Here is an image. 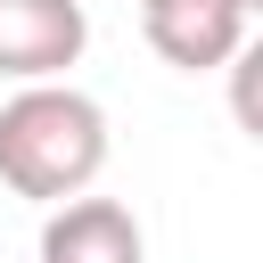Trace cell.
<instances>
[{
  "label": "cell",
  "instance_id": "cell-1",
  "mask_svg": "<svg viewBox=\"0 0 263 263\" xmlns=\"http://www.w3.org/2000/svg\"><path fill=\"white\" fill-rule=\"evenodd\" d=\"M107 173V107L90 90L58 82H16V99H0V181L33 205L82 197Z\"/></svg>",
  "mask_w": 263,
  "mask_h": 263
},
{
  "label": "cell",
  "instance_id": "cell-2",
  "mask_svg": "<svg viewBox=\"0 0 263 263\" xmlns=\"http://www.w3.org/2000/svg\"><path fill=\"white\" fill-rule=\"evenodd\" d=\"M247 25H255L247 0H140V33H148V49H156L164 66H181V74H214V66H230V58L247 49Z\"/></svg>",
  "mask_w": 263,
  "mask_h": 263
},
{
  "label": "cell",
  "instance_id": "cell-3",
  "mask_svg": "<svg viewBox=\"0 0 263 263\" xmlns=\"http://www.w3.org/2000/svg\"><path fill=\"white\" fill-rule=\"evenodd\" d=\"M90 49L82 0H0V74L8 82H58Z\"/></svg>",
  "mask_w": 263,
  "mask_h": 263
},
{
  "label": "cell",
  "instance_id": "cell-4",
  "mask_svg": "<svg viewBox=\"0 0 263 263\" xmlns=\"http://www.w3.org/2000/svg\"><path fill=\"white\" fill-rule=\"evenodd\" d=\"M41 263H148L140 214L123 197H58L41 222Z\"/></svg>",
  "mask_w": 263,
  "mask_h": 263
},
{
  "label": "cell",
  "instance_id": "cell-5",
  "mask_svg": "<svg viewBox=\"0 0 263 263\" xmlns=\"http://www.w3.org/2000/svg\"><path fill=\"white\" fill-rule=\"evenodd\" d=\"M247 8H263V0H247Z\"/></svg>",
  "mask_w": 263,
  "mask_h": 263
}]
</instances>
